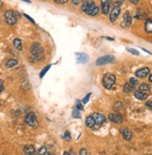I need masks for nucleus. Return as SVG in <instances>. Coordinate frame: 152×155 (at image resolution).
<instances>
[{"label": "nucleus", "instance_id": "f257e3e1", "mask_svg": "<svg viewBox=\"0 0 152 155\" xmlns=\"http://www.w3.org/2000/svg\"><path fill=\"white\" fill-rule=\"evenodd\" d=\"M82 10L88 15L95 16V15L98 13L99 9L98 7L95 5L93 0H86L82 5Z\"/></svg>", "mask_w": 152, "mask_h": 155}, {"label": "nucleus", "instance_id": "f03ea898", "mask_svg": "<svg viewBox=\"0 0 152 155\" xmlns=\"http://www.w3.org/2000/svg\"><path fill=\"white\" fill-rule=\"evenodd\" d=\"M31 53L33 54V57L31 58V61L38 62L42 57L43 49L38 43H34L31 46Z\"/></svg>", "mask_w": 152, "mask_h": 155}, {"label": "nucleus", "instance_id": "7ed1b4c3", "mask_svg": "<svg viewBox=\"0 0 152 155\" xmlns=\"http://www.w3.org/2000/svg\"><path fill=\"white\" fill-rule=\"evenodd\" d=\"M115 81H116V78H115V76L113 74L107 73L103 78V85H104V87H106V89L112 88V86L114 85Z\"/></svg>", "mask_w": 152, "mask_h": 155}, {"label": "nucleus", "instance_id": "20e7f679", "mask_svg": "<svg viewBox=\"0 0 152 155\" xmlns=\"http://www.w3.org/2000/svg\"><path fill=\"white\" fill-rule=\"evenodd\" d=\"M24 122H25V123L27 124V125H29L30 127H33V128L38 127V120H36V117L34 112L28 113V114L25 116Z\"/></svg>", "mask_w": 152, "mask_h": 155}, {"label": "nucleus", "instance_id": "39448f33", "mask_svg": "<svg viewBox=\"0 0 152 155\" xmlns=\"http://www.w3.org/2000/svg\"><path fill=\"white\" fill-rule=\"evenodd\" d=\"M5 19H6L7 22H8L9 25H13V24H15L16 22H17L16 14H15V12H14V11H12V10L6 11V13H5Z\"/></svg>", "mask_w": 152, "mask_h": 155}, {"label": "nucleus", "instance_id": "423d86ee", "mask_svg": "<svg viewBox=\"0 0 152 155\" xmlns=\"http://www.w3.org/2000/svg\"><path fill=\"white\" fill-rule=\"evenodd\" d=\"M114 60L115 58L112 55L102 56V57H100L96 60V66H104V65H106V64H110L114 62Z\"/></svg>", "mask_w": 152, "mask_h": 155}, {"label": "nucleus", "instance_id": "0eeeda50", "mask_svg": "<svg viewBox=\"0 0 152 155\" xmlns=\"http://www.w3.org/2000/svg\"><path fill=\"white\" fill-rule=\"evenodd\" d=\"M120 7H118V6H115L113 7V9L111 10V12H110V16H109L110 22H114L115 21H116L118 19V15H120Z\"/></svg>", "mask_w": 152, "mask_h": 155}, {"label": "nucleus", "instance_id": "6e6552de", "mask_svg": "<svg viewBox=\"0 0 152 155\" xmlns=\"http://www.w3.org/2000/svg\"><path fill=\"white\" fill-rule=\"evenodd\" d=\"M92 117H93V119L95 120V124H97L99 126L104 124V123L106 122V117L103 114H101V113H94Z\"/></svg>", "mask_w": 152, "mask_h": 155}, {"label": "nucleus", "instance_id": "1a4fd4ad", "mask_svg": "<svg viewBox=\"0 0 152 155\" xmlns=\"http://www.w3.org/2000/svg\"><path fill=\"white\" fill-rule=\"evenodd\" d=\"M101 4H102V13L104 15L108 14L109 9H110V1L109 0H101Z\"/></svg>", "mask_w": 152, "mask_h": 155}, {"label": "nucleus", "instance_id": "9d476101", "mask_svg": "<svg viewBox=\"0 0 152 155\" xmlns=\"http://www.w3.org/2000/svg\"><path fill=\"white\" fill-rule=\"evenodd\" d=\"M148 74H149V68H148V67H144V68H141L135 72L137 78H145L146 76H147Z\"/></svg>", "mask_w": 152, "mask_h": 155}, {"label": "nucleus", "instance_id": "9b49d317", "mask_svg": "<svg viewBox=\"0 0 152 155\" xmlns=\"http://www.w3.org/2000/svg\"><path fill=\"white\" fill-rule=\"evenodd\" d=\"M109 120L115 123H122V117L120 114H117V113H111V114H109Z\"/></svg>", "mask_w": 152, "mask_h": 155}, {"label": "nucleus", "instance_id": "f8f14e48", "mask_svg": "<svg viewBox=\"0 0 152 155\" xmlns=\"http://www.w3.org/2000/svg\"><path fill=\"white\" fill-rule=\"evenodd\" d=\"M132 24V17L129 12H126L123 17V22H122V26L123 27H129Z\"/></svg>", "mask_w": 152, "mask_h": 155}, {"label": "nucleus", "instance_id": "ddd939ff", "mask_svg": "<svg viewBox=\"0 0 152 155\" xmlns=\"http://www.w3.org/2000/svg\"><path fill=\"white\" fill-rule=\"evenodd\" d=\"M120 131H121L122 135H123L124 139H126V140H131L132 137V132L128 129V128H121Z\"/></svg>", "mask_w": 152, "mask_h": 155}, {"label": "nucleus", "instance_id": "4468645a", "mask_svg": "<svg viewBox=\"0 0 152 155\" xmlns=\"http://www.w3.org/2000/svg\"><path fill=\"white\" fill-rule=\"evenodd\" d=\"M135 96L139 100H146L147 98V93L146 92H143V91H136L135 92Z\"/></svg>", "mask_w": 152, "mask_h": 155}, {"label": "nucleus", "instance_id": "2eb2a0df", "mask_svg": "<svg viewBox=\"0 0 152 155\" xmlns=\"http://www.w3.org/2000/svg\"><path fill=\"white\" fill-rule=\"evenodd\" d=\"M89 61V56L86 53H79L77 56V62L80 64H85Z\"/></svg>", "mask_w": 152, "mask_h": 155}, {"label": "nucleus", "instance_id": "dca6fc26", "mask_svg": "<svg viewBox=\"0 0 152 155\" xmlns=\"http://www.w3.org/2000/svg\"><path fill=\"white\" fill-rule=\"evenodd\" d=\"M145 30L147 33H152V20H150V19L147 20L146 24H145Z\"/></svg>", "mask_w": 152, "mask_h": 155}, {"label": "nucleus", "instance_id": "f3484780", "mask_svg": "<svg viewBox=\"0 0 152 155\" xmlns=\"http://www.w3.org/2000/svg\"><path fill=\"white\" fill-rule=\"evenodd\" d=\"M86 125L88 127H90V128H92V127H94L95 125V120L93 119V117L92 116H89L88 118L86 119Z\"/></svg>", "mask_w": 152, "mask_h": 155}, {"label": "nucleus", "instance_id": "a211bd4d", "mask_svg": "<svg viewBox=\"0 0 152 155\" xmlns=\"http://www.w3.org/2000/svg\"><path fill=\"white\" fill-rule=\"evenodd\" d=\"M24 152L25 154H34L36 152V150H35V147L34 146H26L25 148L24 149Z\"/></svg>", "mask_w": 152, "mask_h": 155}, {"label": "nucleus", "instance_id": "6ab92c4d", "mask_svg": "<svg viewBox=\"0 0 152 155\" xmlns=\"http://www.w3.org/2000/svg\"><path fill=\"white\" fill-rule=\"evenodd\" d=\"M13 45L18 51H22L23 50V44H22V41L19 39H15L13 40Z\"/></svg>", "mask_w": 152, "mask_h": 155}, {"label": "nucleus", "instance_id": "aec40b11", "mask_svg": "<svg viewBox=\"0 0 152 155\" xmlns=\"http://www.w3.org/2000/svg\"><path fill=\"white\" fill-rule=\"evenodd\" d=\"M135 91V87H133L132 84H129V83H126L124 85V92L125 93H132Z\"/></svg>", "mask_w": 152, "mask_h": 155}, {"label": "nucleus", "instance_id": "412c9836", "mask_svg": "<svg viewBox=\"0 0 152 155\" xmlns=\"http://www.w3.org/2000/svg\"><path fill=\"white\" fill-rule=\"evenodd\" d=\"M6 65L8 67H13V66H15L18 65V61L15 59H10V60H9L8 62H7Z\"/></svg>", "mask_w": 152, "mask_h": 155}, {"label": "nucleus", "instance_id": "4be33fe9", "mask_svg": "<svg viewBox=\"0 0 152 155\" xmlns=\"http://www.w3.org/2000/svg\"><path fill=\"white\" fill-rule=\"evenodd\" d=\"M139 90L143 91V92H147V91L150 90V87L148 84H147V83H142V84H140L139 86Z\"/></svg>", "mask_w": 152, "mask_h": 155}, {"label": "nucleus", "instance_id": "5701e85b", "mask_svg": "<svg viewBox=\"0 0 152 155\" xmlns=\"http://www.w3.org/2000/svg\"><path fill=\"white\" fill-rule=\"evenodd\" d=\"M72 116L74 118H77L79 119L80 118V113H79V109H77V108L73 109V112H72Z\"/></svg>", "mask_w": 152, "mask_h": 155}, {"label": "nucleus", "instance_id": "b1692460", "mask_svg": "<svg viewBox=\"0 0 152 155\" xmlns=\"http://www.w3.org/2000/svg\"><path fill=\"white\" fill-rule=\"evenodd\" d=\"M130 84H132V86H135L138 84V81L135 78H131L130 79Z\"/></svg>", "mask_w": 152, "mask_h": 155}, {"label": "nucleus", "instance_id": "393cba45", "mask_svg": "<svg viewBox=\"0 0 152 155\" xmlns=\"http://www.w3.org/2000/svg\"><path fill=\"white\" fill-rule=\"evenodd\" d=\"M113 3L115 6L120 7V5H122V4L124 3V0H113Z\"/></svg>", "mask_w": 152, "mask_h": 155}, {"label": "nucleus", "instance_id": "a878e982", "mask_svg": "<svg viewBox=\"0 0 152 155\" xmlns=\"http://www.w3.org/2000/svg\"><path fill=\"white\" fill-rule=\"evenodd\" d=\"M50 66H46L45 68H44V69L41 71V73H40V78H43V77H44V75H45L47 71L50 69Z\"/></svg>", "mask_w": 152, "mask_h": 155}, {"label": "nucleus", "instance_id": "bb28decb", "mask_svg": "<svg viewBox=\"0 0 152 155\" xmlns=\"http://www.w3.org/2000/svg\"><path fill=\"white\" fill-rule=\"evenodd\" d=\"M38 154H46L47 153V149H46V147H41L39 150H38Z\"/></svg>", "mask_w": 152, "mask_h": 155}, {"label": "nucleus", "instance_id": "cd10ccee", "mask_svg": "<svg viewBox=\"0 0 152 155\" xmlns=\"http://www.w3.org/2000/svg\"><path fill=\"white\" fill-rule=\"evenodd\" d=\"M91 93H88L87 95L83 98L82 101H81V102H82L83 104H87V103H88V101H89V99H90V97H91Z\"/></svg>", "mask_w": 152, "mask_h": 155}, {"label": "nucleus", "instance_id": "c85d7f7f", "mask_svg": "<svg viewBox=\"0 0 152 155\" xmlns=\"http://www.w3.org/2000/svg\"><path fill=\"white\" fill-rule=\"evenodd\" d=\"M64 138L65 139L66 141H69L70 139H71V135H70L69 132H65V135H64Z\"/></svg>", "mask_w": 152, "mask_h": 155}, {"label": "nucleus", "instance_id": "c756f323", "mask_svg": "<svg viewBox=\"0 0 152 155\" xmlns=\"http://www.w3.org/2000/svg\"><path fill=\"white\" fill-rule=\"evenodd\" d=\"M127 51H130V52H131V53H132V54L139 55V51H137L136 50H135V49H127Z\"/></svg>", "mask_w": 152, "mask_h": 155}, {"label": "nucleus", "instance_id": "7c9ffc66", "mask_svg": "<svg viewBox=\"0 0 152 155\" xmlns=\"http://www.w3.org/2000/svg\"><path fill=\"white\" fill-rule=\"evenodd\" d=\"M77 108L79 109V110H82L83 109V106H82V104H81L80 101H77Z\"/></svg>", "mask_w": 152, "mask_h": 155}, {"label": "nucleus", "instance_id": "2f4dec72", "mask_svg": "<svg viewBox=\"0 0 152 155\" xmlns=\"http://www.w3.org/2000/svg\"><path fill=\"white\" fill-rule=\"evenodd\" d=\"M84 1V0H72V3L75 4V5H79Z\"/></svg>", "mask_w": 152, "mask_h": 155}, {"label": "nucleus", "instance_id": "473e14b6", "mask_svg": "<svg viewBox=\"0 0 152 155\" xmlns=\"http://www.w3.org/2000/svg\"><path fill=\"white\" fill-rule=\"evenodd\" d=\"M146 106H147V108H148L150 110H152V102L151 101H147L146 103Z\"/></svg>", "mask_w": 152, "mask_h": 155}, {"label": "nucleus", "instance_id": "72a5a7b5", "mask_svg": "<svg viewBox=\"0 0 152 155\" xmlns=\"http://www.w3.org/2000/svg\"><path fill=\"white\" fill-rule=\"evenodd\" d=\"M67 1H68V0H54V2L57 3V4H65Z\"/></svg>", "mask_w": 152, "mask_h": 155}, {"label": "nucleus", "instance_id": "f704fd0d", "mask_svg": "<svg viewBox=\"0 0 152 155\" xmlns=\"http://www.w3.org/2000/svg\"><path fill=\"white\" fill-rule=\"evenodd\" d=\"M3 89H4V85H3V82H2V81H1V79H0V93L2 92Z\"/></svg>", "mask_w": 152, "mask_h": 155}, {"label": "nucleus", "instance_id": "c9c22d12", "mask_svg": "<svg viewBox=\"0 0 152 155\" xmlns=\"http://www.w3.org/2000/svg\"><path fill=\"white\" fill-rule=\"evenodd\" d=\"M24 17H26V18L28 19V20H29V21H30V22H33V24H35V21H34V20H33V19H32L31 17H29V16H28V15H26V14H24Z\"/></svg>", "mask_w": 152, "mask_h": 155}, {"label": "nucleus", "instance_id": "e433bc0d", "mask_svg": "<svg viewBox=\"0 0 152 155\" xmlns=\"http://www.w3.org/2000/svg\"><path fill=\"white\" fill-rule=\"evenodd\" d=\"M79 154H88V152H87V150H84V149H82L79 152Z\"/></svg>", "mask_w": 152, "mask_h": 155}, {"label": "nucleus", "instance_id": "4c0bfd02", "mask_svg": "<svg viewBox=\"0 0 152 155\" xmlns=\"http://www.w3.org/2000/svg\"><path fill=\"white\" fill-rule=\"evenodd\" d=\"M130 1H131L132 4H135V5H136V4L139 2V0H130Z\"/></svg>", "mask_w": 152, "mask_h": 155}, {"label": "nucleus", "instance_id": "58836bf2", "mask_svg": "<svg viewBox=\"0 0 152 155\" xmlns=\"http://www.w3.org/2000/svg\"><path fill=\"white\" fill-rule=\"evenodd\" d=\"M149 81L152 82V75H150V76H149Z\"/></svg>", "mask_w": 152, "mask_h": 155}, {"label": "nucleus", "instance_id": "ea45409f", "mask_svg": "<svg viewBox=\"0 0 152 155\" xmlns=\"http://www.w3.org/2000/svg\"><path fill=\"white\" fill-rule=\"evenodd\" d=\"M24 2H27V3H30V0H23Z\"/></svg>", "mask_w": 152, "mask_h": 155}, {"label": "nucleus", "instance_id": "a19ab883", "mask_svg": "<svg viewBox=\"0 0 152 155\" xmlns=\"http://www.w3.org/2000/svg\"><path fill=\"white\" fill-rule=\"evenodd\" d=\"M2 5H3V3H2L1 1H0V9H1V7H2Z\"/></svg>", "mask_w": 152, "mask_h": 155}]
</instances>
